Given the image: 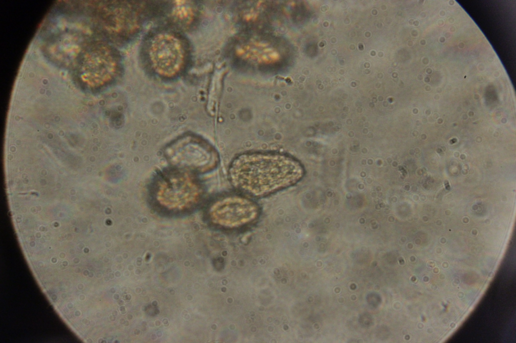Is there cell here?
I'll list each match as a JSON object with an SVG mask.
<instances>
[{
	"label": "cell",
	"instance_id": "7a4b0ae2",
	"mask_svg": "<svg viewBox=\"0 0 516 343\" xmlns=\"http://www.w3.org/2000/svg\"><path fill=\"white\" fill-rule=\"evenodd\" d=\"M259 208L253 201L237 195L221 197L209 208V217L214 222L224 226L242 225L255 220Z\"/></svg>",
	"mask_w": 516,
	"mask_h": 343
},
{
	"label": "cell",
	"instance_id": "6da1fadb",
	"mask_svg": "<svg viewBox=\"0 0 516 343\" xmlns=\"http://www.w3.org/2000/svg\"><path fill=\"white\" fill-rule=\"evenodd\" d=\"M303 175L300 163L285 154L249 153L232 162L230 182L238 191L255 197L269 195L297 183Z\"/></svg>",
	"mask_w": 516,
	"mask_h": 343
},
{
	"label": "cell",
	"instance_id": "3957f363",
	"mask_svg": "<svg viewBox=\"0 0 516 343\" xmlns=\"http://www.w3.org/2000/svg\"><path fill=\"white\" fill-rule=\"evenodd\" d=\"M149 56L152 67L158 74L172 76L181 69L184 50L180 40L168 33H160L152 39Z\"/></svg>",
	"mask_w": 516,
	"mask_h": 343
}]
</instances>
